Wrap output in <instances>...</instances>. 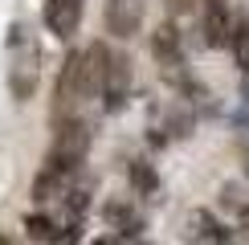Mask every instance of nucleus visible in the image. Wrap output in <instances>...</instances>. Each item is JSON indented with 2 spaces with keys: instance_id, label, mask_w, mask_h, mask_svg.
Returning a JSON list of instances; mask_svg holds the SVG:
<instances>
[{
  "instance_id": "obj_2",
  "label": "nucleus",
  "mask_w": 249,
  "mask_h": 245,
  "mask_svg": "<svg viewBox=\"0 0 249 245\" xmlns=\"http://www.w3.org/2000/svg\"><path fill=\"white\" fill-rule=\"evenodd\" d=\"M86 151H90V127H86L78 115L57 119V127H53V147H49V159H45V163L78 176V168L86 163Z\"/></svg>"
},
{
  "instance_id": "obj_14",
  "label": "nucleus",
  "mask_w": 249,
  "mask_h": 245,
  "mask_svg": "<svg viewBox=\"0 0 249 245\" xmlns=\"http://www.w3.org/2000/svg\"><path fill=\"white\" fill-rule=\"evenodd\" d=\"M241 221H245V229H249V204H245V212H241Z\"/></svg>"
},
{
  "instance_id": "obj_11",
  "label": "nucleus",
  "mask_w": 249,
  "mask_h": 245,
  "mask_svg": "<svg viewBox=\"0 0 249 245\" xmlns=\"http://www.w3.org/2000/svg\"><path fill=\"white\" fill-rule=\"evenodd\" d=\"M25 229H29V237H33V241H70V233H61L57 221L41 217V212H33V217L25 221Z\"/></svg>"
},
{
  "instance_id": "obj_5",
  "label": "nucleus",
  "mask_w": 249,
  "mask_h": 245,
  "mask_svg": "<svg viewBox=\"0 0 249 245\" xmlns=\"http://www.w3.org/2000/svg\"><path fill=\"white\" fill-rule=\"evenodd\" d=\"M131 94V61L123 53H110V70H107V86H102V106L115 115V110L127 106Z\"/></svg>"
},
{
  "instance_id": "obj_7",
  "label": "nucleus",
  "mask_w": 249,
  "mask_h": 245,
  "mask_svg": "<svg viewBox=\"0 0 249 245\" xmlns=\"http://www.w3.org/2000/svg\"><path fill=\"white\" fill-rule=\"evenodd\" d=\"M143 25V0H107V29L115 37H135Z\"/></svg>"
},
{
  "instance_id": "obj_6",
  "label": "nucleus",
  "mask_w": 249,
  "mask_h": 245,
  "mask_svg": "<svg viewBox=\"0 0 249 245\" xmlns=\"http://www.w3.org/2000/svg\"><path fill=\"white\" fill-rule=\"evenodd\" d=\"M82 8H86V0H45V25L53 37H74L78 25H82Z\"/></svg>"
},
{
  "instance_id": "obj_8",
  "label": "nucleus",
  "mask_w": 249,
  "mask_h": 245,
  "mask_svg": "<svg viewBox=\"0 0 249 245\" xmlns=\"http://www.w3.org/2000/svg\"><path fill=\"white\" fill-rule=\"evenodd\" d=\"M151 53L155 61L163 66V74H180V66H184V53H180V33H176V25H160L155 29V37H151Z\"/></svg>"
},
{
  "instance_id": "obj_9",
  "label": "nucleus",
  "mask_w": 249,
  "mask_h": 245,
  "mask_svg": "<svg viewBox=\"0 0 249 245\" xmlns=\"http://www.w3.org/2000/svg\"><path fill=\"white\" fill-rule=\"evenodd\" d=\"M102 217L115 225V229H123V237H139V229H143V217L131 209V204H123V200H110L107 209H102Z\"/></svg>"
},
{
  "instance_id": "obj_12",
  "label": "nucleus",
  "mask_w": 249,
  "mask_h": 245,
  "mask_svg": "<svg viewBox=\"0 0 249 245\" xmlns=\"http://www.w3.org/2000/svg\"><path fill=\"white\" fill-rule=\"evenodd\" d=\"M188 225H192V237H196V241H229V233H225L209 212H192Z\"/></svg>"
},
{
  "instance_id": "obj_3",
  "label": "nucleus",
  "mask_w": 249,
  "mask_h": 245,
  "mask_svg": "<svg viewBox=\"0 0 249 245\" xmlns=\"http://www.w3.org/2000/svg\"><path fill=\"white\" fill-rule=\"evenodd\" d=\"M86 102V86H82V53H70L66 66L57 74V98H53V119L78 115V106Z\"/></svg>"
},
{
  "instance_id": "obj_1",
  "label": "nucleus",
  "mask_w": 249,
  "mask_h": 245,
  "mask_svg": "<svg viewBox=\"0 0 249 245\" xmlns=\"http://www.w3.org/2000/svg\"><path fill=\"white\" fill-rule=\"evenodd\" d=\"M8 90H13L17 102L33 98L37 90V78H41V45L33 37V29L25 25H13L8 29Z\"/></svg>"
},
{
  "instance_id": "obj_10",
  "label": "nucleus",
  "mask_w": 249,
  "mask_h": 245,
  "mask_svg": "<svg viewBox=\"0 0 249 245\" xmlns=\"http://www.w3.org/2000/svg\"><path fill=\"white\" fill-rule=\"evenodd\" d=\"M233 61L241 66V74H249V17H237L233 20Z\"/></svg>"
},
{
  "instance_id": "obj_13",
  "label": "nucleus",
  "mask_w": 249,
  "mask_h": 245,
  "mask_svg": "<svg viewBox=\"0 0 249 245\" xmlns=\"http://www.w3.org/2000/svg\"><path fill=\"white\" fill-rule=\"evenodd\" d=\"M131 184H135V192H143V196H151V192L160 188V180H155V172H151L147 159H135L131 163Z\"/></svg>"
},
{
  "instance_id": "obj_4",
  "label": "nucleus",
  "mask_w": 249,
  "mask_h": 245,
  "mask_svg": "<svg viewBox=\"0 0 249 245\" xmlns=\"http://www.w3.org/2000/svg\"><path fill=\"white\" fill-rule=\"evenodd\" d=\"M200 33L209 49H225L233 41V17L225 8V0H204V13H200Z\"/></svg>"
}]
</instances>
